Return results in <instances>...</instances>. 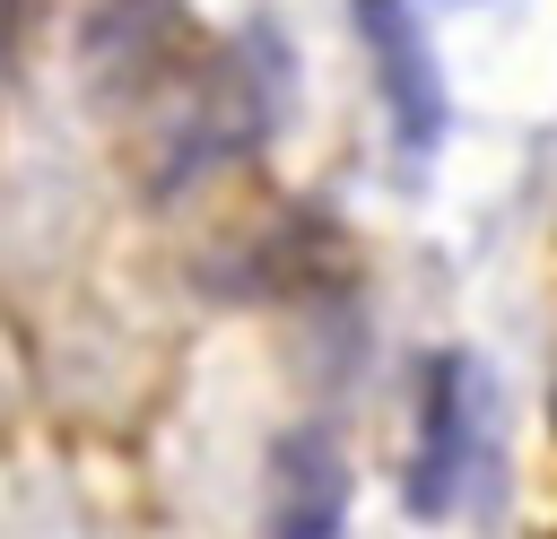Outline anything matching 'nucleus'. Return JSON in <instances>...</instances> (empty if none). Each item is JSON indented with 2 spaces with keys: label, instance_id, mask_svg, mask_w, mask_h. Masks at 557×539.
<instances>
[{
  "label": "nucleus",
  "instance_id": "nucleus-2",
  "mask_svg": "<svg viewBox=\"0 0 557 539\" xmlns=\"http://www.w3.org/2000/svg\"><path fill=\"white\" fill-rule=\"evenodd\" d=\"M357 26H366V52H374V87L400 122L409 148H435L444 139V70H435V43L418 26L409 0H357Z\"/></svg>",
  "mask_w": 557,
  "mask_h": 539
},
{
  "label": "nucleus",
  "instance_id": "nucleus-1",
  "mask_svg": "<svg viewBox=\"0 0 557 539\" xmlns=\"http://www.w3.org/2000/svg\"><path fill=\"white\" fill-rule=\"evenodd\" d=\"M479 461V365L470 356H435L426 365V417H418V452H409V513H453L461 478Z\"/></svg>",
  "mask_w": 557,
  "mask_h": 539
},
{
  "label": "nucleus",
  "instance_id": "nucleus-3",
  "mask_svg": "<svg viewBox=\"0 0 557 539\" xmlns=\"http://www.w3.org/2000/svg\"><path fill=\"white\" fill-rule=\"evenodd\" d=\"M278 539H331L339 530V504H348V478L322 443H305V469L287 461V487H278Z\"/></svg>",
  "mask_w": 557,
  "mask_h": 539
}]
</instances>
